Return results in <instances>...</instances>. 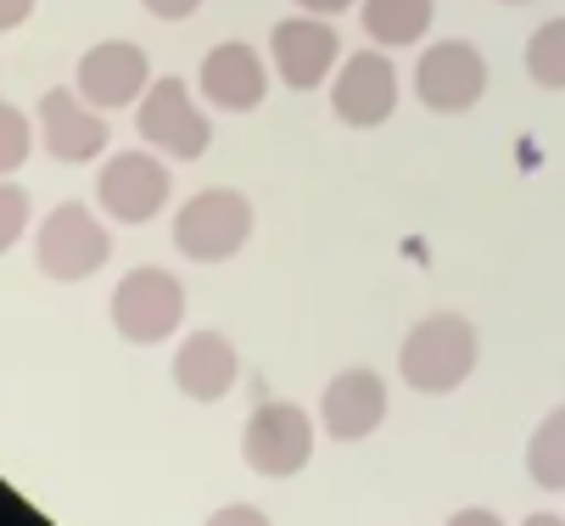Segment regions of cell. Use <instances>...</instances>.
Returning <instances> with one entry per match:
<instances>
[{
	"label": "cell",
	"mask_w": 565,
	"mask_h": 526,
	"mask_svg": "<svg viewBox=\"0 0 565 526\" xmlns=\"http://www.w3.org/2000/svg\"><path fill=\"white\" fill-rule=\"evenodd\" d=\"M481 358V342H476V325L454 309L443 314H426L409 336H403V353H397V375L409 393H426V398H443L454 387L470 382V369Z\"/></svg>",
	"instance_id": "6da1fadb"
},
{
	"label": "cell",
	"mask_w": 565,
	"mask_h": 526,
	"mask_svg": "<svg viewBox=\"0 0 565 526\" xmlns=\"http://www.w3.org/2000/svg\"><path fill=\"white\" fill-rule=\"evenodd\" d=\"M113 258V236L107 224L85 207V202H62L40 218V236H34V269L45 280H90L102 264Z\"/></svg>",
	"instance_id": "7a4b0ae2"
},
{
	"label": "cell",
	"mask_w": 565,
	"mask_h": 526,
	"mask_svg": "<svg viewBox=\"0 0 565 526\" xmlns=\"http://www.w3.org/2000/svg\"><path fill=\"white\" fill-rule=\"evenodd\" d=\"M247 236H253V202L230 185H207L174 213V247L191 264H224L247 247Z\"/></svg>",
	"instance_id": "3957f363"
},
{
	"label": "cell",
	"mask_w": 565,
	"mask_h": 526,
	"mask_svg": "<svg viewBox=\"0 0 565 526\" xmlns=\"http://www.w3.org/2000/svg\"><path fill=\"white\" fill-rule=\"evenodd\" d=\"M113 325L124 342L135 347H157L169 342L180 325H185V286L157 269V264H140L129 269L118 286H113Z\"/></svg>",
	"instance_id": "277c9868"
},
{
	"label": "cell",
	"mask_w": 565,
	"mask_h": 526,
	"mask_svg": "<svg viewBox=\"0 0 565 526\" xmlns=\"http://www.w3.org/2000/svg\"><path fill=\"white\" fill-rule=\"evenodd\" d=\"M135 129L146 146H157L174 163H196L213 146V118L191 101V90L180 79H151L140 107H135Z\"/></svg>",
	"instance_id": "5b68a950"
},
{
	"label": "cell",
	"mask_w": 565,
	"mask_h": 526,
	"mask_svg": "<svg viewBox=\"0 0 565 526\" xmlns=\"http://www.w3.org/2000/svg\"><path fill=\"white\" fill-rule=\"evenodd\" d=\"M241 460L269 482L297 476L313 460V420L297 404H258L247 431H241Z\"/></svg>",
	"instance_id": "8992f818"
},
{
	"label": "cell",
	"mask_w": 565,
	"mask_h": 526,
	"mask_svg": "<svg viewBox=\"0 0 565 526\" xmlns=\"http://www.w3.org/2000/svg\"><path fill=\"white\" fill-rule=\"evenodd\" d=\"M481 90H488V56H481L470 40H437L426 45L420 67H415V96L454 118V112H470L481 101Z\"/></svg>",
	"instance_id": "52a82bcc"
},
{
	"label": "cell",
	"mask_w": 565,
	"mask_h": 526,
	"mask_svg": "<svg viewBox=\"0 0 565 526\" xmlns=\"http://www.w3.org/2000/svg\"><path fill=\"white\" fill-rule=\"evenodd\" d=\"M169 191H174V180H169L163 152H118V158L102 169V180H96V202H102V213L118 218V224H146V218H157V213L169 207Z\"/></svg>",
	"instance_id": "ba28073f"
},
{
	"label": "cell",
	"mask_w": 565,
	"mask_h": 526,
	"mask_svg": "<svg viewBox=\"0 0 565 526\" xmlns=\"http://www.w3.org/2000/svg\"><path fill=\"white\" fill-rule=\"evenodd\" d=\"M397 107V67L381 51H353L342 56V67L331 73V112L348 129H375L386 124Z\"/></svg>",
	"instance_id": "9c48e42d"
},
{
	"label": "cell",
	"mask_w": 565,
	"mask_h": 526,
	"mask_svg": "<svg viewBox=\"0 0 565 526\" xmlns=\"http://www.w3.org/2000/svg\"><path fill=\"white\" fill-rule=\"evenodd\" d=\"M269 62H275V73H280L291 90H319V85H326L331 73L342 67V40H337V29H331L326 18L302 12V18L275 23V34H269Z\"/></svg>",
	"instance_id": "30bf717a"
},
{
	"label": "cell",
	"mask_w": 565,
	"mask_h": 526,
	"mask_svg": "<svg viewBox=\"0 0 565 526\" xmlns=\"http://www.w3.org/2000/svg\"><path fill=\"white\" fill-rule=\"evenodd\" d=\"M73 85H78V96H85L90 107L118 112V107H129V101L146 96L151 62H146V51L135 40H102V45H90L85 56H78Z\"/></svg>",
	"instance_id": "8fae6325"
},
{
	"label": "cell",
	"mask_w": 565,
	"mask_h": 526,
	"mask_svg": "<svg viewBox=\"0 0 565 526\" xmlns=\"http://www.w3.org/2000/svg\"><path fill=\"white\" fill-rule=\"evenodd\" d=\"M40 146L56 163H96L107 152V118L78 90L51 85L40 96Z\"/></svg>",
	"instance_id": "7c38bea8"
},
{
	"label": "cell",
	"mask_w": 565,
	"mask_h": 526,
	"mask_svg": "<svg viewBox=\"0 0 565 526\" xmlns=\"http://www.w3.org/2000/svg\"><path fill=\"white\" fill-rule=\"evenodd\" d=\"M269 96V67L253 45L224 40L202 56V101H213L218 112H253Z\"/></svg>",
	"instance_id": "4fadbf2b"
},
{
	"label": "cell",
	"mask_w": 565,
	"mask_h": 526,
	"mask_svg": "<svg viewBox=\"0 0 565 526\" xmlns=\"http://www.w3.org/2000/svg\"><path fill=\"white\" fill-rule=\"evenodd\" d=\"M381 420H386V382L364 364L342 369L326 387V398H319V426H326L337 442H364Z\"/></svg>",
	"instance_id": "5bb4252c"
},
{
	"label": "cell",
	"mask_w": 565,
	"mask_h": 526,
	"mask_svg": "<svg viewBox=\"0 0 565 526\" xmlns=\"http://www.w3.org/2000/svg\"><path fill=\"white\" fill-rule=\"evenodd\" d=\"M241 382V353L230 336L218 331H191L174 353V387L191 398V404H218L230 398Z\"/></svg>",
	"instance_id": "9a60e30c"
},
{
	"label": "cell",
	"mask_w": 565,
	"mask_h": 526,
	"mask_svg": "<svg viewBox=\"0 0 565 526\" xmlns=\"http://www.w3.org/2000/svg\"><path fill=\"white\" fill-rule=\"evenodd\" d=\"M364 34L386 51H403V45H420L431 34V18H437V0H364Z\"/></svg>",
	"instance_id": "2e32d148"
},
{
	"label": "cell",
	"mask_w": 565,
	"mask_h": 526,
	"mask_svg": "<svg viewBox=\"0 0 565 526\" xmlns=\"http://www.w3.org/2000/svg\"><path fill=\"white\" fill-rule=\"evenodd\" d=\"M526 476L543 493H565V404L532 431V442H526Z\"/></svg>",
	"instance_id": "e0dca14e"
},
{
	"label": "cell",
	"mask_w": 565,
	"mask_h": 526,
	"mask_svg": "<svg viewBox=\"0 0 565 526\" xmlns=\"http://www.w3.org/2000/svg\"><path fill=\"white\" fill-rule=\"evenodd\" d=\"M526 73L543 90H565V18H548L526 40Z\"/></svg>",
	"instance_id": "ac0fdd59"
},
{
	"label": "cell",
	"mask_w": 565,
	"mask_h": 526,
	"mask_svg": "<svg viewBox=\"0 0 565 526\" xmlns=\"http://www.w3.org/2000/svg\"><path fill=\"white\" fill-rule=\"evenodd\" d=\"M29 152H34V124H29V112H18V107L0 101V180H12V174L29 163Z\"/></svg>",
	"instance_id": "d6986e66"
},
{
	"label": "cell",
	"mask_w": 565,
	"mask_h": 526,
	"mask_svg": "<svg viewBox=\"0 0 565 526\" xmlns=\"http://www.w3.org/2000/svg\"><path fill=\"white\" fill-rule=\"evenodd\" d=\"M29 218H34L29 191H23V185H12V180H0V258H7V253L29 236Z\"/></svg>",
	"instance_id": "ffe728a7"
},
{
	"label": "cell",
	"mask_w": 565,
	"mask_h": 526,
	"mask_svg": "<svg viewBox=\"0 0 565 526\" xmlns=\"http://www.w3.org/2000/svg\"><path fill=\"white\" fill-rule=\"evenodd\" d=\"M140 7L151 12V18H163V23H180V18H191L202 0H140Z\"/></svg>",
	"instance_id": "44dd1931"
},
{
	"label": "cell",
	"mask_w": 565,
	"mask_h": 526,
	"mask_svg": "<svg viewBox=\"0 0 565 526\" xmlns=\"http://www.w3.org/2000/svg\"><path fill=\"white\" fill-rule=\"evenodd\" d=\"M29 12H34V0H0V34L23 29V23H29Z\"/></svg>",
	"instance_id": "7402d4cb"
},
{
	"label": "cell",
	"mask_w": 565,
	"mask_h": 526,
	"mask_svg": "<svg viewBox=\"0 0 565 526\" xmlns=\"http://www.w3.org/2000/svg\"><path fill=\"white\" fill-rule=\"evenodd\" d=\"M348 7H353V0H297V12H313V18H337Z\"/></svg>",
	"instance_id": "603a6c76"
},
{
	"label": "cell",
	"mask_w": 565,
	"mask_h": 526,
	"mask_svg": "<svg viewBox=\"0 0 565 526\" xmlns=\"http://www.w3.org/2000/svg\"><path fill=\"white\" fill-rule=\"evenodd\" d=\"M213 520H218V526H224V520H264V509H218Z\"/></svg>",
	"instance_id": "cb8c5ba5"
},
{
	"label": "cell",
	"mask_w": 565,
	"mask_h": 526,
	"mask_svg": "<svg viewBox=\"0 0 565 526\" xmlns=\"http://www.w3.org/2000/svg\"><path fill=\"white\" fill-rule=\"evenodd\" d=\"M504 7H532V0H504Z\"/></svg>",
	"instance_id": "d4e9b609"
}]
</instances>
